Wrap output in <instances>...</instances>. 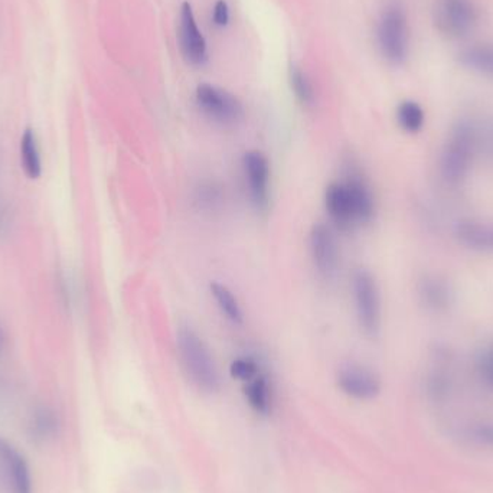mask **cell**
Listing matches in <instances>:
<instances>
[{"mask_svg":"<svg viewBox=\"0 0 493 493\" xmlns=\"http://www.w3.org/2000/svg\"><path fill=\"white\" fill-rule=\"evenodd\" d=\"M325 205L332 223L342 231H351L371 223L375 215V200L361 175H348L343 181L332 182L325 192Z\"/></svg>","mask_w":493,"mask_h":493,"instance_id":"cell-1","label":"cell"},{"mask_svg":"<svg viewBox=\"0 0 493 493\" xmlns=\"http://www.w3.org/2000/svg\"><path fill=\"white\" fill-rule=\"evenodd\" d=\"M479 145V130L469 120H460L453 126L440 154V176L449 186L462 185L466 181Z\"/></svg>","mask_w":493,"mask_h":493,"instance_id":"cell-2","label":"cell"},{"mask_svg":"<svg viewBox=\"0 0 493 493\" xmlns=\"http://www.w3.org/2000/svg\"><path fill=\"white\" fill-rule=\"evenodd\" d=\"M177 349L191 381L205 393H216L221 387L220 372L207 343L197 332L182 326L177 331Z\"/></svg>","mask_w":493,"mask_h":493,"instance_id":"cell-3","label":"cell"},{"mask_svg":"<svg viewBox=\"0 0 493 493\" xmlns=\"http://www.w3.org/2000/svg\"><path fill=\"white\" fill-rule=\"evenodd\" d=\"M378 50L389 66H404L411 50V34L407 13L400 4H389L378 18Z\"/></svg>","mask_w":493,"mask_h":493,"instance_id":"cell-4","label":"cell"},{"mask_svg":"<svg viewBox=\"0 0 493 493\" xmlns=\"http://www.w3.org/2000/svg\"><path fill=\"white\" fill-rule=\"evenodd\" d=\"M481 13L474 0H435L433 22L440 35L447 39H463L478 27Z\"/></svg>","mask_w":493,"mask_h":493,"instance_id":"cell-5","label":"cell"},{"mask_svg":"<svg viewBox=\"0 0 493 493\" xmlns=\"http://www.w3.org/2000/svg\"><path fill=\"white\" fill-rule=\"evenodd\" d=\"M352 290L359 326L366 336L375 338L381 331L382 320L381 294L377 280L370 270L358 269L352 278Z\"/></svg>","mask_w":493,"mask_h":493,"instance_id":"cell-6","label":"cell"},{"mask_svg":"<svg viewBox=\"0 0 493 493\" xmlns=\"http://www.w3.org/2000/svg\"><path fill=\"white\" fill-rule=\"evenodd\" d=\"M197 105L205 116L220 126H234L244 117V106L241 101L227 90L216 85H198Z\"/></svg>","mask_w":493,"mask_h":493,"instance_id":"cell-7","label":"cell"},{"mask_svg":"<svg viewBox=\"0 0 493 493\" xmlns=\"http://www.w3.org/2000/svg\"><path fill=\"white\" fill-rule=\"evenodd\" d=\"M310 254L317 273L325 280H332L340 269V246L335 234L326 223L313 225L310 231Z\"/></svg>","mask_w":493,"mask_h":493,"instance_id":"cell-8","label":"cell"},{"mask_svg":"<svg viewBox=\"0 0 493 493\" xmlns=\"http://www.w3.org/2000/svg\"><path fill=\"white\" fill-rule=\"evenodd\" d=\"M179 43L181 51L188 64L193 67H204L208 62V47L202 32L198 27L193 15L192 6L182 4L179 16Z\"/></svg>","mask_w":493,"mask_h":493,"instance_id":"cell-9","label":"cell"},{"mask_svg":"<svg viewBox=\"0 0 493 493\" xmlns=\"http://www.w3.org/2000/svg\"><path fill=\"white\" fill-rule=\"evenodd\" d=\"M338 386L356 400H372L381 391V381L374 371L358 364H348L338 372Z\"/></svg>","mask_w":493,"mask_h":493,"instance_id":"cell-10","label":"cell"},{"mask_svg":"<svg viewBox=\"0 0 493 493\" xmlns=\"http://www.w3.org/2000/svg\"><path fill=\"white\" fill-rule=\"evenodd\" d=\"M243 168L248 182L251 202L259 211H264L269 205V179H270L269 160L262 152H246L243 158Z\"/></svg>","mask_w":493,"mask_h":493,"instance_id":"cell-11","label":"cell"},{"mask_svg":"<svg viewBox=\"0 0 493 493\" xmlns=\"http://www.w3.org/2000/svg\"><path fill=\"white\" fill-rule=\"evenodd\" d=\"M0 463L12 493H34L32 474L27 458L0 435Z\"/></svg>","mask_w":493,"mask_h":493,"instance_id":"cell-12","label":"cell"},{"mask_svg":"<svg viewBox=\"0 0 493 493\" xmlns=\"http://www.w3.org/2000/svg\"><path fill=\"white\" fill-rule=\"evenodd\" d=\"M458 243L474 253H493V221L465 218L458 221L453 228Z\"/></svg>","mask_w":493,"mask_h":493,"instance_id":"cell-13","label":"cell"},{"mask_svg":"<svg viewBox=\"0 0 493 493\" xmlns=\"http://www.w3.org/2000/svg\"><path fill=\"white\" fill-rule=\"evenodd\" d=\"M419 296L428 310L444 312L453 303V289L450 283L439 274H426L419 283Z\"/></svg>","mask_w":493,"mask_h":493,"instance_id":"cell-14","label":"cell"},{"mask_svg":"<svg viewBox=\"0 0 493 493\" xmlns=\"http://www.w3.org/2000/svg\"><path fill=\"white\" fill-rule=\"evenodd\" d=\"M458 62L465 70L493 80V43H472L463 48L458 52Z\"/></svg>","mask_w":493,"mask_h":493,"instance_id":"cell-15","label":"cell"},{"mask_svg":"<svg viewBox=\"0 0 493 493\" xmlns=\"http://www.w3.org/2000/svg\"><path fill=\"white\" fill-rule=\"evenodd\" d=\"M246 401L251 409L259 412L262 416H269L273 407V393H271L270 381L264 375H257L250 381H246Z\"/></svg>","mask_w":493,"mask_h":493,"instance_id":"cell-16","label":"cell"},{"mask_svg":"<svg viewBox=\"0 0 493 493\" xmlns=\"http://www.w3.org/2000/svg\"><path fill=\"white\" fill-rule=\"evenodd\" d=\"M59 432V420L52 410L43 407L32 416L29 435L36 443H47Z\"/></svg>","mask_w":493,"mask_h":493,"instance_id":"cell-17","label":"cell"},{"mask_svg":"<svg viewBox=\"0 0 493 493\" xmlns=\"http://www.w3.org/2000/svg\"><path fill=\"white\" fill-rule=\"evenodd\" d=\"M223 188L221 184L211 179L200 181L193 191V202L200 211L215 212L223 204Z\"/></svg>","mask_w":493,"mask_h":493,"instance_id":"cell-18","label":"cell"},{"mask_svg":"<svg viewBox=\"0 0 493 493\" xmlns=\"http://www.w3.org/2000/svg\"><path fill=\"white\" fill-rule=\"evenodd\" d=\"M397 123L410 135H416L423 130L426 124V112L423 106L414 100L401 101L397 107Z\"/></svg>","mask_w":493,"mask_h":493,"instance_id":"cell-19","label":"cell"},{"mask_svg":"<svg viewBox=\"0 0 493 493\" xmlns=\"http://www.w3.org/2000/svg\"><path fill=\"white\" fill-rule=\"evenodd\" d=\"M20 159H22V166H24L27 176L32 179L41 176L43 163H41V156H39L35 133L31 129L25 130L22 140H20Z\"/></svg>","mask_w":493,"mask_h":493,"instance_id":"cell-20","label":"cell"},{"mask_svg":"<svg viewBox=\"0 0 493 493\" xmlns=\"http://www.w3.org/2000/svg\"><path fill=\"white\" fill-rule=\"evenodd\" d=\"M211 292L225 317L231 320L232 324H243V310L239 308V301L235 299L231 290L228 289L227 286L214 282L211 283Z\"/></svg>","mask_w":493,"mask_h":493,"instance_id":"cell-21","label":"cell"},{"mask_svg":"<svg viewBox=\"0 0 493 493\" xmlns=\"http://www.w3.org/2000/svg\"><path fill=\"white\" fill-rule=\"evenodd\" d=\"M289 78L290 85H292V90H293L297 100L301 101L303 106H312L315 103V90H313L312 82L309 80L306 73H303L299 67L292 64Z\"/></svg>","mask_w":493,"mask_h":493,"instance_id":"cell-22","label":"cell"},{"mask_svg":"<svg viewBox=\"0 0 493 493\" xmlns=\"http://www.w3.org/2000/svg\"><path fill=\"white\" fill-rule=\"evenodd\" d=\"M259 371V364L251 356H239V358L234 359L230 366L232 377L246 382L257 377Z\"/></svg>","mask_w":493,"mask_h":493,"instance_id":"cell-23","label":"cell"},{"mask_svg":"<svg viewBox=\"0 0 493 493\" xmlns=\"http://www.w3.org/2000/svg\"><path fill=\"white\" fill-rule=\"evenodd\" d=\"M478 370L486 384L493 388V340L479 355Z\"/></svg>","mask_w":493,"mask_h":493,"instance_id":"cell-24","label":"cell"},{"mask_svg":"<svg viewBox=\"0 0 493 493\" xmlns=\"http://www.w3.org/2000/svg\"><path fill=\"white\" fill-rule=\"evenodd\" d=\"M212 20H214V24L216 27H227L228 22H230V8H228L225 0L216 2L214 11H212Z\"/></svg>","mask_w":493,"mask_h":493,"instance_id":"cell-25","label":"cell"},{"mask_svg":"<svg viewBox=\"0 0 493 493\" xmlns=\"http://www.w3.org/2000/svg\"><path fill=\"white\" fill-rule=\"evenodd\" d=\"M481 434L479 435L478 439L481 442H485L486 444H492L493 446V427H481Z\"/></svg>","mask_w":493,"mask_h":493,"instance_id":"cell-26","label":"cell"}]
</instances>
